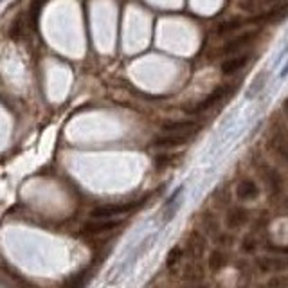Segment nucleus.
Here are the masks:
<instances>
[{"instance_id":"8","label":"nucleus","mask_w":288,"mask_h":288,"mask_svg":"<svg viewBox=\"0 0 288 288\" xmlns=\"http://www.w3.org/2000/svg\"><path fill=\"white\" fill-rule=\"evenodd\" d=\"M188 141V135H164V137H157L153 141V146L157 148H175L180 146Z\"/></svg>"},{"instance_id":"19","label":"nucleus","mask_w":288,"mask_h":288,"mask_svg":"<svg viewBox=\"0 0 288 288\" xmlns=\"http://www.w3.org/2000/svg\"><path fill=\"white\" fill-rule=\"evenodd\" d=\"M171 159H173V157H171V155H159V157H157V159H155V164H157V166L170 164V162H171Z\"/></svg>"},{"instance_id":"20","label":"nucleus","mask_w":288,"mask_h":288,"mask_svg":"<svg viewBox=\"0 0 288 288\" xmlns=\"http://www.w3.org/2000/svg\"><path fill=\"white\" fill-rule=\"evenodd\" d=\"M267 249H269V250H272V252H277V254H288V247H277V245H272V243H269V245H267Z\"/></svg>"},{"instance_id":"22","label":"nucleus","mask_w":288,"mask_h":288,"mask_svg":"<svg viewBox=\"0 0 288 288\" xmlns=\"http://www.w3.org/2000/svg\"><path fill=\"white\" fill-rule=\"evenodd\" d=\"M288 74V63L285 65V67H283V71H281V77H285Z\"/></svg>"},{"instance_id":"6","label":"nucleus","mask_w":288,"mask_h":288,"mask_svg":"<svg viewBox=\"0 0 288 288\" xmlns=\"http://www.w3.org/2000/svg\"><path fill=\"white\" fill-rule=\"evenodd\" d=\"M258 194V186L252 182V180H243V182L238 184L236 188V196L240 200H250Z\"/></svg>"},{"instance_id":"11","label":"nucleus","mask_w":288,"mask_h":288,"mask_svg":"<svg viewBox=\"0 0 288 288\" xmlns=\"http://www.w3.org/2000/svg\"><path fill=\"white\" fill-rule=\"evenodd\" d=\"M267 77H269V74L267 72H261L259 76H256L254 77V81H252V85H250V88L247 90V99H252V97H256V96L263 90V87H265V83H267Z\"/></svg>"},{"instance_id":"23","label":"nucleus","mask_w":288,"mask_h":288,"mask_svg":"<svg viewBox=\"0 0 288 288\" xmlns=\"http://www.w3.org/2000/svg\"><path fill=\"white\" fill-rule=\"evenodd\" d=\"M283 106H285V112H287V115H288V97L285 99V105H283Z\"/></svg>"},{"instance_id":"12","label":"nucleus","mask_w":288,"mask_h":288,"mask_svg":"<svg viewBox=\"0 0 288 288\" xmlns=\"http://www.w3.org/2000/svg\"><path fill=\"white\" fill-rule=\"evenodd\" d=\"M267 182H269V188H270V193L277 194L281 191L283 188V180H281V175L277 173L276 170H270L267 173Z\"/></svg>"},{"instance_id":"4","label":"nucleus","mask_w":288,"mask_h":288,"mask_svg":"<svg viewBox=\"0 0 288 288\" xmlns=\"http://www.w3.org/2000/svg\"><path fill=\"white\" fill-rule=\"evenodd\" d=\"M254 38H256V33H245V35L238 36V38H234V40L227 41V43L224 45V49H222V53L224 54L236 53V51H240L241 47H245L249 41H252Z\"/></svg>"},{"instance_id":"3","label":"nucleus","mask_w":288,"mask_h":288,"mask_svg":"<svg viewBox=\"0 0 288 288\" xmlns=\"http://www.w3.org/2000/svg\"><path fill=\"white\" fill-rule=\"evenodd\" d=\"M229 85H220V87H216L214 90H212L211 94L207 96L206 99H202L198 105L194 106V108H191L189 112L191 114H200V112H206L207 108H211L212 105H216L218 101H222L225 97V94L229 92Z\"/></svg>"},{"instance_id":"17","label":"nucleus","mask_w":288,"mask_h":288,"mask_svg":"<svg viewBox=\"0 0 288 288\" xmlns=\"http://www.w3.org/2000/svg\"><path fill=\"white\" fill-rule=\"evenodd\" d=\"M225 265V256L222 252H212L211 258H209V269H211L212 272L220 270L222 267Z\"/></svg>"},{"instance_id":"9","label":"nucleus","mask_w":288,"mask_h":288,"mask_svg":"<svg viewBox=\"0 0 288 288\" xmlns=\"http://www.w3.org/2000/svg\"><path fill=\"white\" fill-rule=\"evenodd\" d=\"M196 128V123L194 121H189V119H184V121H170V123L162 124V130L168 132V134H176V132H186V130Z\"/></svg>"},{"instance_id":"21","label":"nucleus","mask_w":288,"mask_h":288,"mask_svg":"<svg viewBox=\"0 0 288 288\" xmlns=\"http://www.w3.org/2000/svg\"><path fill=\"white\" fill-rule=\"evenodd\" d=\"M254 249H256V241H254V240H245V241H243V250H245V252H252Z\"/></svg>"},{"instance_id":"13","label":"nucleus","mask_w":288,"mask_h":288,"mask_svg":"<svg viewBox=\"0 0 288 288\" xmlns=\"http://www.w3.org/2000/svg\"><path fill=\"white\" fill-rule=\"evenodd\" d=\"M272 142H274V148L277 150V153L281 155L283 159H285V162L288 164V139L283 134H277Z\"/></svg>"},{"instance_id":"10","label":"nucleus","mask_w":288,"mask_h":288,"mask_svg":"<svg viewBox=\"0 0 288 288\" xmlns=\"http://www.w3.org/2000/svg\"><path fill=\"white\" fill-rule=\"evenodd\" d=\"M288 17V6H279L276 9L269 11L265 17L261 18H254V22H259V20H269V22H281Z\"/></svg>"},{"instance_id":"5","label":"nucleus","mask_w":288,"mask_h":288,"mask_svg":"<svg viewBox=\"0 0 288 288\" xmlns=\"http://www.w3.org/2000/svg\"><path fill=\"white\" fill-rule=\"evenodd\" d=\"M249 54H241V56H236V58H229L225 59L224 63H222V72L224 74H234L241 69V67H245L249 61Z\"/></svg>"},{"instance_id":"24","label":"nucleus","mask_w":288,"mask_h":288,"mask_svg":"<svg viewBox=\"0 0 288 288\" xmlns=\"http://www.w3.org/2000/svg\"><path fill=\"white\" fill-rule=\"evenodd\" d=\"M270 2H274V0H270Z\"/></svg>"},{"instance_id":"7","label":"nucleus","mask_w":288,"mask_h":288,"mask_svg":"<svg viewBox=\"0 0 288 288\" xmlns=\"http://www.w3.org/2000/svg\"><path fill=\"white\" fill-rule=\"evenodd\" d=\"M247 220H249V212L245 209H241V207H234L229 212V216H227V225H229V229H238Z\"/></svg>"},{"instance_id":"2","label":"nucleus","mask_w":288,"mask_h":288,"mask_svg":"<svg viewBox=\"0 0 288 288\" xmlns=\"http://www.w3.org/2000/svg\"><path fill=\"white\" fill-rule=\"evenodd\" d=\"M121 225V220H112V218H94V222H88L83 225V232L87 234H101L108 230L117 229Z\"/></svg>"},{"instance_id":"16","label":"nucleus","mask_w":288,"mask_h":288,"mask_svg":"<svg viewBox=\"0 0 288 288\" xmlns=\"http://www.w3.org/2000/svg\"><path fill=\"white\" fill-rule=\"evenodd\" d=\"M184 256V250L182 247H173L170 250V254H168V259H166V265H168V269H173L180 259H182Z\"/></svg>"},{"instance_id":"1","label":"nucleus","mask_w":288,"mask_h":288,"mask_svg":"<svg viewBox=\"0 0 288 288\" xmlns=\"http://www.w3.org/2000/svg\"><path fill=\"white\" fill-rule=\"evenodd\" d=\"M144 200H134L126 202V204H110V206H99L90 211L92 218H114V216H123L128 212L135 211L137 207L141 206Z\"/></svg>"},{"instance_id":"14","label":"nucleus","mask_w":288,"mask_h":288,"mask_svg":"<svg viewBox=\"0 0 288 288\" xmlns=\"http://www.w3.org/2000/svg\"><path fill=\"white\" fill-rule=\"evenodd\" d=\"M243 24H245V22H243V20H240V18H232V20H229V22H224V24L218 25L216 33H218L220 36H222V35H227V33H232V31L240 29V27H241Z\"/></svg>"},{"instance_id":"15","label":"nucleus","mask_w":288,"mask_h":288,"mask_svg":"<svg viewBox=\"0 0 288 288\" xmlns=\"http://www.w3.org/2000/svg\"><path fill=\"white\" fill-rule=\"evenodd\" d=\"M47 4V0H33V4H31V22H33V27L38 25V17H40V11L41 7Z\"/></svg>"},{"instance_id":"18","label":"nucleus","mask_w":288,"mask_h":288,"mask_svg":"<svg viewBox=\"0 0 288 288\" xmlns=\"http://www.w3.org/2000/svg\"><path fill=\"white\" fill-rule=\"evenodd\" d=\"M22 29H24V20H22V17H18L15 22H13L11 29H9V36H11L13 40H18L20 38V33H22Z\"/></svg>"}]
</instances>
